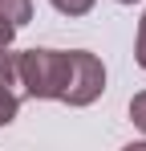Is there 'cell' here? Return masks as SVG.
I'll use <instances>...</instances> for the list:
<instances>
[{"label": "cell", "mask_w": 146, "mask_h": 151, "mask_svg": "<svg viewBox=\"0 0 146 151\" xmlns=\"http://www.w3.org/2000/svg\"><path fill=\"white\" fill-rule=\"evenodd\" d=\"M130 119H134V127H138V131L146 135V90L130 98Z\"/></svg>", "instance_id": "cell-6"}, {"label": "cell", "mask_w": 146, "mask_h": 151, "mask_svg": "<svg viewBox=\"0 0 146 151\" xmlns=\"http://www.w3.org/2000/svg\"><path fill=\"white\" fill-rule=\"evenodd\" d=\"M16 70H21L24 98L61 102L65 82H69V53L65 49H24L16 53Z\"/></svg>", "instance_id": "cell-1"}, {"label": "cell", "mask_w": 146, "mask_h": 151, "mask_svg": "<svg viewBox=\"0 0 146 151\" xmlns=\"http://www.w3.org/2000/svg\"><path fill=\"white\" fill-rule=\"evenodd\" d=\"M12 37H16V25L0 17V49H8V45H12Z\"/></svg>", "instance_id": "cell-8"}, {"label": "cell", "mask_w": 146, "mask_h": 151, "mask_svg": "<svg viewBox=\"0 0 146 151\" xmlns=\"http://www.w3.org/2000/svg\"><path fill=\"white\" fill-rule=\"evenodd\" d=\"M49 4H53L61 17H85V12L94 8L97 0H49Z\"/></svg>", "instance_id": "cell-5"}, {"label": "cell", "mask_w": 146, "mask_h": 151, "mask_svg": "<svg viewBox=\"0 0 146 151\" xmlns=\"http://www.w3.org/2000/svg\"><path fill=\"white\" fill-rule=\"evenodd\" d=\"M101 94H106V65H101V57L89 53V49H69V82H65L61 102L94 106Z\"/></svg>", "instance_id": "cell-2"}, {"label": "cell", "mask_w": 146, "mask_h": 151, "mask_svg": "<svg viewBox=\"0 0 146 151\" xmlns=\"http://www.w3.org/2000/svg\"><path fill=\"white\" fill-rule=\"evenodd\" d=\"M134 57H138V65L146 70V12H142V21H138V37H134Z\"/></svg>", "instance_id": "cell-7"}, {"label": "cell", "mask_w": 146, "mask_h": 151, "mask_svg": "<svg viewBox=\"0 0 146 151\" xmlns=\"http://www.w3.org/2000/svg\"><path fill=\"white\" fill-rule=\"evenodd\" d=\"M21 102H24L21 70H16V53H12V45H8V49H0V127H8L12 119H16Z\"/></svg>", "instance_id": "cell-3"}, {"label": "cell", "mask_w": 146, "mask_h": 151, "mask_svg": "<svg viewBox=\"0 0 146 151\" xmlns=\"http://www.w3.org/2000/svg\"><path fill=\"white\" fill-rule=\"evenodd\" d=\"M118 4H138V0H118Z\"/></svg>", "instance_id": "cell-9"}, {"label": "cell", "mask_w": 146, "mask_h": 151, "mask_svg": "<svg viewBox=\"0 0 146 151\" xmlns=\"http://www.w3.org/2000/svg\"><path fill=\"white\" fill-rule=\"evenodd\" d=\"M0 17L12 21L16 29L28 25V21H33V0H0Z\"/></svg>", "instance_id": "cell-4"}]
</instances>
